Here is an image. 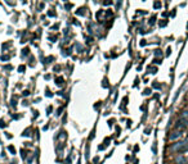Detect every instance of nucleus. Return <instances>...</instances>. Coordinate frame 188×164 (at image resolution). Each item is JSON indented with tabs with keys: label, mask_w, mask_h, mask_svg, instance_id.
Listing matches in <instances>:
<instances>
[{
	"label": "nucleus",
	"mask_w": 188,
	"mask_h": 164,
	"mask_svg": "<svg viewBox=\"0 0 188 164\" xmlns=\"http://www.w3.org/2000/svg\"><path fill=\"white\" fill-rule=\"evenodd\" d=\"M171 150L173 151H178V153H184L188 150V141L184 140V141H179V142L174 144L171 146Z\"/></svg>",
	"instance_id": "1"
},
{
	"label": "nucleus",
	"mask_w": 188,
	"mask_h": 164,
	"mask_svg": "<svg viewBox=\"0 0 188 164\" xmlns=\"http://www.w3.org/2000/svg\"><path fill=\"white\" fill-rule=\"evenodd\" d=\"M187 126H188V123H187L186 119H180V121H178L177 127H178V128H186Z\"/></svg>",
	"instance_id": "2"
},
{
	"label": "nucleus",
	"mask_w": 188,
	"mask_h": 164,
	"mask_svg": "<svg viewBox=\"0 0 188 164\" xmlns=\"http://www.w3.org/2000/svg\"><path fill=\"white\" fill-rule=\"evenodd\" d=\"M182 136V132H178V131H175V132H173L171 135H170V140H175V138H178V137H180Z\"/></svg>",
	"instance_id": "3"
},
{
	"label": "nucleus",
	"mask_w": 188,
	"mask_h": 164,
	"mask_svg": "<svg viewBox=\"0 0 188 164\" xmlns=\"http://www.w3.org/2000/svg\"><path fill=\"white\" fill-rule=\"evenodd\" d=\"M177 163L178 164H186V159L183 158V156H178V158H177Z\"/></svg>",
	"instance_id": "4"
},
{
	"label": "nucleus",
	"mask_w": 188,
	"mask_h": 164,
	"mask_svg": "<svg viewBox=\"0 0 188 164\" xmlns=\"http://www.w3.org/2000/svg\"><path fill=\"white\" fill-rule=\"evenodd\" d=\"M182 118H188V111H183V114H182Z\"/></svg>",
	"instance_id": "5"
},
{
	"label": "nucleus",
	"mask_w": 188,
	"mask_h": 164,
	"mask_svg": "<svg viewBox=\"0 0 188 164\" xmlns=\"http://www.w3.org/2000/svg\"><path fill=\"white\" fill-rule=\"evenodd\" d=\"M161 6V3H155V8H160Z\"/></svg>",
	"instance_id": "6"
},
{
	"label": "nucleus",
	"mask_w": 188,
	"mask_h": 164,
	"mask_svg": "<svg viewBox=\"0 0 188 164\" xmlns=\"http://www.w3.org/2000/svg\"><path fill=\"white\" fill-rule=\"evenodd\" d=\"M148 94H151V90H148V88H147V90L144 91V95H148Z\"/></svg>",
	"instance_id": "7"
},
{
	"label": "nucleus",
	"mask_w": 188,
	"mask_h": 164,
	"mask_svg": "<svg viewBox=\"0 0 188 164\" xmlns=\"http://www.w3.org/2000/svg\"><path fill=\"white\" fill-rule=\"evenodd\" d=\"M156 55H159V56H161V53H160V50H156Z\"/></svg>",
	"instance_id": "8"
}]
</instances>
